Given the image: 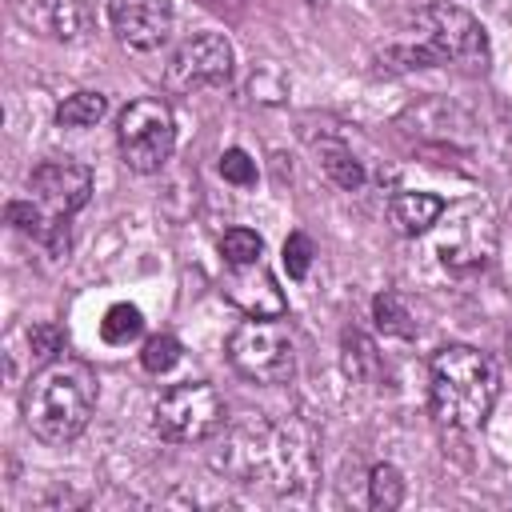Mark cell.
Returning a JSON list of instances; mask_svg holds the SVG:
<instances>
[{"label": "cell", "mask_w": 512, "mask_h": 512, "mask_svg": "<svg viewBox=\"0 0 512 512\" xmlns=\"http://www.w3.org/2000/svg\"><path fill=\"white\" fill-rule=\"evenodd\" d=\"M24 424L44 444L76 440L96 412V372L76 356H56L24 384Z\"/></svg>", "instance_id": "6da1fadb"}, {"label": "cell", "mask_w": 512, "mask_h": 512, "mask_svg": "<svg viewBox=\"0 0 512 512\" xmlns=\"http://www.w3.org/2000/svg\"><path fill=\"white\" fill-rule=\"evenodd\" d=\"M500 392L496 364L468 344H448L432 356V376H428V400L432 416L444 428L472 432L488 420L492 404Z\"/></svg>", "instance_id": "7a4b0ae2"}, {"label": "cell", "mask_w": 512, "mask_h": 512, "mask_svg": "<svg viewBox=\"0 0 512 512\" xmlns=\"http://www.w3.org/2000/svg\"><path fill=\"white\" fill-rule=\"evenodd\" d=\"M396 60H404L408 68H440V64H456V68H484L488 64V36L480 28V20L456 4H424L416 8L408 36L392 48Z\"/></svg>", "instance_id": "3957f363"}, {"label": "cell", "mask_w": 512, "mask_h": 512, "mask_svg": "<svg viewBox=\"0 0 512 512\" xmlns=\"http://www.w3.org/2000/svg\"><path fill=\"white\" fill-rule=\"evenodd\" d=\"M116 144H120V160L140 172L152 176L168 164L172 148H176V120L172 108L160 96H140L128 100L124 112L116 116Z\"/></svg>", "instance_id": "277c9868"}, {"label": "cell", "mask_w": 512, "mask_h": 512, "mask_svg": "<svg viewBox=\"0 0 512 512\" xmlns=\"http://www.w3.org/2000/svg\"><path fill=\"white\" fill-rule=\"evenodd\" d=\"M224 400L208 380H184L172 384L156 408H152V424L168 444H200L212 440L224 428Z\"/></svg>", "instance_id": "5b68a950"}, {"label": "cell", "mask_w": 512, "mask_h": 512, "mask_svg": "<svg viewBox=\"0 0 512 512\" xmlns=\"http://www.w3.org/2000/svg\"><path fill=\"white\" fill-rule=\"evenodd\" d=\"M228 360L240 376L256 380V384H284L296 372V348H292V332L280 320H244L232 328L228 336Z\"/></svg>", "instance_id": "8992f818"}, {"label": "cell", "mask_w": 512, "mask_h": 512, "mask_svg": "<svg viewBox=\"0 0 512 512\" xmlns=\"http://www.w3.org/2000/svg\"><path fill=\"white\" fill-rule=\"evenodd\" d=\"M228 468H236L240 476H268V464L280 468V484H292L296 476H308L312 464H308V448H296L288 440L284 428H272V424H248V436L236 428L232 440H228Z\"/></svg>", "instance_id": "52a82bcc"}, {"label": "cell", "mask_w": 512, "mask_h": 512, "mask_svg": "<svg viewBox=\"0 0 512 512\" xmlns=\"http://www.w3.org/2000/svg\"><path fill=\"white\" fill-rule=\"evenodd\" d=\"M232 76V44L220 32H196L188 36L164 64V88L168 92H204L220 88Z\"/></svg>", "instance_id": "ba28073f"}, {"label": "cell", "mask_w": 512, "mask_h": 512, "mask_svg": "<svg viewBox=\"0 0 512 512\" xmlns=\"http://www.w3.org/2000/svg\"><path fill=\"white\" fill-rule=\"evenodd\" d=\"M28 192L32 200L56 216V220H72L88 200H92V172L80 160H44L32 168L28 176Z\"/></svg>", "instance_id": "9c48e42d"}, {"label": "cell", "mask_w": 512, "mask_h": 512, "mask_svg": "<svg viewBox=\"0 0 512 512\" xmlns=\"http://www.w3.org/2000/svg\"><path fill=\"white\" fill-rule=\"evenodd\" d=\"M108 20L124 48L152 52L172 32V0H112Z\"/></svg>", "instance_id": "30bf717a"}, {"label": "cell", "mask_w": 512, "mask_h": 512, "mask_svg": "<svg viewBox=\"0 0 512 512\" xmlns=\"http://www.w3.org/2000/svg\"><path fill=\"white\" fill-rule=\"evenodd\" d=\"M224 296H228L240 312L260 316V320H276V316H284V308H288V300H284L276 276H272L260 260H256V264H228V272H224Z\"/></svg>", "instance_id": "8fae6325"}, {"label": "cell", "mask_w": 512, "mask_h": 512, "mask_svg": "<svg viewBox=\"0 0 512 512\" xmlns=\"http://www.w3.org/2000/svg\"><path fill=\"white\" fill-rule=\"evenodd\" d=\"M12 16L52 40H80L92 28V8L84 0H8Z\"/></svg>", "instance_id": "7c38bea8"}, {"label": "cell", "mask_w": 512, "mask_h": 512, "mask_svg": "<svg viewBox=\"0 0 512 512\" xmlns=\"http://www.w3.org/2000/svg\"><path fill=\"white\" fill-rule=\"evenodd\" d=\"M4 216H8V224H12L16 232H24V236H32L36 244H44L48 256H64V252H68V220L48 216L36 200H12V204L4 208Z\"/></svg>", "instance_id": "4fadbf2b"}, {"label": "cell", "mask_w": 512, "mask_h": 512, "mask_svg": "<svg viewBox=\"0 0 512 512\" xmlns=\"http://www.w3.org/2000/svg\"><path fill=\"white\" fill-rule=\"evenodd\" d=\"M388 212H392V224L404 232V236H420L428 232L440 212H444V200L432 196V192H396L388 200Z\"/></svg>", "instance_id": "5bb4252c"}, {"label": "cell", "mask_w": 512, "mask_h": 512, "mask_svg": "<svg viewBox=\"0 0 512 512\" xmlns=\"http://www.w3.org/2000/svg\"><path fill=\"white\" fill-rule=\"evenodd\" d=\"M316 152H320V168H324V176H328L336 188L356 192V188L364 184V168H360V160L352 156L348 144H340V140H320Z\"/></svg>", "instance_id": "9a60e30c"}, {"label": "cell", "mask_w": 512, "mask_h": 512, "mask_svg": "<svg viewBox=\"0 0 512 512\" xmlns=\"http://www.w3.org/2000/svg\"><path fill=\"white\" fill-rule=\"evenodd\" d=\"M104 112H108L104 92H72L68 100L56 104V124L60 128H92L104 120Z\"/></svg>", "instance_id": "2e32d148"}, {"label": "cell", "mask_w": 512, "mask_h": 512, "mask_svg": "<svg viewBox=\"0 0 512 512\" xmlns=\"http://www.w3.org/2000/svg\"><path fill=\"white\" fill-rule=\"evenodd\" d=\"M372 320L384 336H412L416 324H412V312L404 308V300L396 292H376L372 296Z\"/></svg>", "instance_id": "e0dca14e"}, {"label": "cell", "mask_w": 512, "mask_h": 512, "mask_svg": "<svg viewBox=\"0 0 512 512\" xmlns=\"http://www.w3.org/2000/svg\"><path fill=\"white\" fill-rule=\"evenodd\" d=\"M400 500H404V476H400V468L396 464H376L372 476H368V504L376 512H392V508H400Z\"/></svg>", "instance_id": "ac0fdd59"}, {"label": "cell", "mask_w": 512, "mask_h": 512, "mask_svg": "<svg viewBox=\"0 0 512 512\" xmlns=\"http://www.w3.org/2000/svg\"><path fill=\"white\" fill-rule=\"evenodd\" d=\"M140 332H144V316H140L136 304H112V308L104 312V320H100L104 344H128V340H136Z\"/></svg>", "instance_id": "d6986e66"}, {"label": "cell", "mask_w": 512, "mask_h": 512, "mask_svg": "<svg viewBox=\"0 0 512 512\" xmlns=\"http://www.w3.org/2000/svg\"><path fill=\"white\" fill-rule=\"evenodd\" d=\"M220 256L224 264H256L264 256V240L252 228H228L220 236Z\"/></svg>", "instance_id": "ffe728a7"}, {"label": "cell", "mask_w": 512, "mask_h": 512, "mask_svg": "<svg viewBox=\"0 0 512 512\" xmlns=\"http://www.w3.org/2000/svg\"><path fill=\"white\" fill-rule=\"evenodd\" d=\"M176 360H180V340L176 336H168V332H156V336H148L144 340V352H140V364L148 368V372H168V368H176Z\"/></svg>", "instance_id": "44dd1931"}, {"label": "cell", "mask_w": 512, "mask_h": 512, "mask_svg": "<svg viewBox=\"0 0 512 512\" xmlns=\"http://www.w3.org/2000/svg\"><path fill=\"white\" fill-rule=\"evenodd\" d=\"M60 348H64V332H60L56 324H48V320H44V324H32V332H28V352H32L36 364L56 360Z\"/></svg>", "instance_id": "7402d4cb"}, {"label": "cell", "mask_w": 512, "mask_h": 512, "mask_svg": "<svg viewBox=\"0 0 512 512\" xmlns=\"http://www.w3.org/2000/svg\"><path fill=\"white\" fill-rule=\"evenodd\" d=\"M220 176H224L228 184H236V188H252V184H256V160H252L244 148H228V152L220 156Z\"/></svg>", "instance_id": "603a6c76"}, {"label": "cell", "mask_w": 512, "mask_h": 512, "mask_svg": "<svg viewBox=\"0 0 512 512\" xmlns=\"http://www.w3.org/2000/svg\"><path fill=\"white\" fill-rule=\"evenodd\" d=\"M312 256H316V248H312V240H308L304 232H292V236L284 240V268H288L292 280H304V276H308Z\"/></svg>", "instance_id": "cb8c5ba5"}, {"label": "cell", "mask_w": 512, "mask_h": 512, "mask_svg": "<svg viewBox=\"0 0 512 512\" xmlns=\"http://www.w3.org/2000/svg\"><path fill=\"white\" fill-rule=\"evenodd\" d=\"M508 360H512V332H508Z\"/></svg>", "instance_id": "d4e9b609"}]
</instances>
